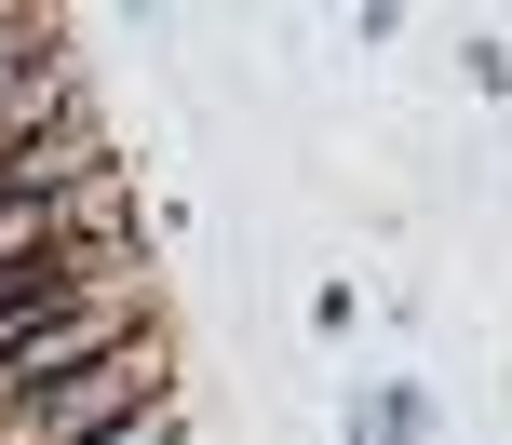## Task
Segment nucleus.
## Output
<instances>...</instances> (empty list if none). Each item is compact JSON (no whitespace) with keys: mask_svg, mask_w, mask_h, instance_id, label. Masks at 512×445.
I'll use <instances>...</instances> for the list:
<instances>
[{"mask_svg":"<svg viewBox=\"0 0 512 445\" xmlns=\"http://www.w3.org/2000/svg\"><path fill=\"white\" fill-rule=\"evenodd\" d=\"M162 405H176V365H162V324H149V338H122L108 365H81V378H54V392L0 405V445H95L122 419H162Z\"/></svg>","mask_w":512,"mask_h":445,"instance_id":"nucleus-1","label":"nucleus"},{"mask_svg":"<svg viewBox=\"0 0 512 445\" xmlns=\"http://www.w3.org/2000/svg\"><path fill=\"white\" fill-rule=\"evenodd\" d=\"M122 338H149V270H122L108 297H81V311H54V324H27V338H0V405H27V392H54V378L108 365Z\"/></svg>","mask_w":512,"mask_h":445,"instance_id":"nucleus-2","label":"nucleus"},{"mask_svg":"<svg viewBox=\"0 0 512 445\" xmlns=\"http://www.w3.org/2000/svg\"><path fill=\"white\" fill-rule=\"evenodd\" d=\"M122 270H149L135 243H68V257H0V338H27V324L81 311V297H108Z\"/></svg>","mask_w":512,"mask_h":445,"instance_id":"nucleus-3","label":"nucleus"},{"mask_svg":"<svg viewBox=\"0 0 512 445\" xmlns=\"http://www.w3.org/2000/svg\"><path fill=\"white\" fill-rule=\"evenodd\" d=\"M122 162H108L95 122H54V135H0V203H68V189H108Z\"/></svg>","mask_w":512,"mask_h":445,"instance_id":"nucleus-4","label":"nucleus"},{"mask_svg":"<svg viewBox=\"0 0 512 445\" xmlns=\"http://www.w3.org/2000/svg\"><path fill=\"white\" fill-rule=\"evenodd\" d=\"M122 176L108 189H68V203H0V257H68V243H135L122 230Z\"/></svg>","mask_w":512,"mask_h":445,"instance_id":"nucleus-5","label":"nucleus"},{"mask_svg":"<svg viewBox=\"0 0 512 445\" xmlns=\"http://www.w3.org/2000/svg\"><path fill=\"white\" fill-rule=\"evenodd\" d=\"M54 122H81L68 54H27V68H0V135H54Z\"/></svg>","mask_w":512,"mask_h":445,"instance_id":"nucleus-6","label":"nucleus"},{"mask_svg":"<svg viewBox=\"0 0 512 445\" xmlns=\"http://www.w3.org/2000/svg\"><path fill=\"white\" fill-rule=\"evenodd\" d=\"M27 54H54V14H14L0 0V68H27Z\"/></svg>","mask_w":512,"mask_h":445,"instance_id":"nucleus-7","label":"nucleus"},{"mask_svg":"<svg viewBox=\"0 0 512 445\" xmlns=\"http://www.w3.org/2000/svg\"><path fill=\"white\" fill-rule=\"evenodd\" d=\"M95 445H176V405H162V419H122V432H95Z\"/></svg>","mask_w":512,"mask_h":445,"instance_id":"nucleus-8","label":"nucleus"}]
</instances>
